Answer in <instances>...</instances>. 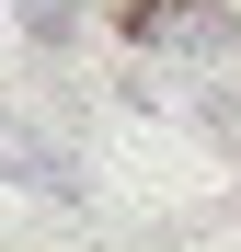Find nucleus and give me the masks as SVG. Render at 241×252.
I'll list each match as a JSON object with an SVG mask.
<instances>
[{"label":"nucleus","mask_w":241,"mask_h":252,"mask_svg":"<svg viewBox=\"0 0 241 252\" xmlns=\"http://www.w3.org/2000/svg\"><path fill=\"white\" fill-rule=\"evenodd\" d=\"M23 23H34V34L58 46V34H80V0H23Z\"/></svg>","instance_id":"3"},{"label":"nucleus","mask_w":241,"mask_h":252,"mask_svg":"<svg viewBox=\"0 0 241 252\" xmlns=\"http://www.w3.org/2000/svg\"><path fill=\"white\" fill-rule=\"evenodd\" d=\"M127 34H138V46H184V58H195V46H230L241 23L218 12V0H138V12H127Z\"/></svg>","instance_id":"1"},{"label":"nucleus","mask_w":241,"mask_h":252,"mask_svg":"<svg viewBox=\"0 0 241 252\" xmlns=\"http://www.w3.org/2000/svg\"><path fill=\"white\" fill-rule=\"evenodd\" d=\"M0 172H12V184H69V160L46 138H23V115H0Z\"/></svg>","instance_id":"2"}]
</instances>
